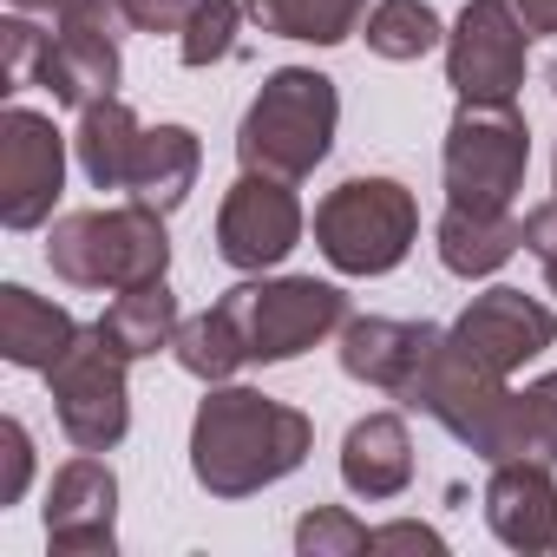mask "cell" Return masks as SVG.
Segmentation results:
<instances>
[{
  "label": "cell",
  "instance_id": "cell-37",
  "mask_svg": "<svg viewBox=\"0 0 557 557\" xmlns=\"http://www.w3.org/2000/svg\"><path fill=\"white\" fill-rule=\"evenodd\" d=\"M544 79H550V99H557V60H550V73H544Z\"/></svg>",
  "mask_w": 557,
  "mask_h": 557
},
{
  "label": "cell",
  "instance_id": "cell-32",
  "mask_svg": "<svg viewBox=\"0 0 557 557\" xmlns=\"http://www.w3.org/2000/svg\"><path fill=\"white\" fill-rule=\"evenodd\" d=\"M368 550H426V557H446V537L420 518H394V524H374V544Z\"/></svg>",
  "mask_w": 557,
  "mask_h": 557
},
{
  "label": "cell",
  "instance_id": "cell-15",
  "mask_svg": "<svg viewBox=\"0 0 557 557\" xmlns=\"http://www.w3.org/2000/svg\"><path fill=\"white\" fill-rule=\"evenodd\" d=\"M342 485L368 505H387L413 485V433L400 413H361L342 440Z\"/></svg>",
  "mask_w": 557,
  "mask_h": 557
},
{
  "label": "cell",
  "instance_id": "cell-18",
  "mask_svg": "<svg viewBox=\"0 0 557 557\" xmlns=\"http://www.w3.org/2000/svg\"><path fill=\"white\" fill-rule=\"evenodd\" d=\"M125 79L119 66V40L112 34H86V27H53V47H47V66H40V86L53 92V106H99L112 99Z\"/></svg>",
  "mask_w": 557,
  "mask_h": 557
},
{
  "label": "cell",
  "instance_id": "cell-16",
  "mask_svg": "<svg viewBox=\"0 0 557 557\" xmlns=\"http://www.w3.org/2000/svg\"><path fill=\"white\" fill-rule=\"evenodd\" d=\"M79 335H86V329H79L73 309L34 296L27 283H8V289H0V355H8L14 368H27V374H53V368L73 355Z\"/></svg>",
  "mask_w": 557,
  "mask_h": 557
},
{
  "label": "cell",
  "instance_id": "cell-21",
  "mask_svg": "<svg viewBox=\"0 0 557 557\" xmlns=\"http://www.w3.org/2000/svg\"><path fill=\"white\" fill-rule=\"evenodd\" d=\"M171 275V236H164V210L151 203H119L106 210V289H138V283H164Z\"/></svg>",
  "mask_w": 557,
  "mask_h": 557
},
{
  "label": "cell",
  "instance_id": "cell-31",
  "mask_svg": "<svg viewBox=\"0 0 557 557\" xmlns=\"http://www.w3.org/2000/svg\"><path fill=\"white\" fill-rule=\"evenodd\" d=\"M27 485H34V433L8 413V420H0V511L21 505Z\"/></svg>",
  "mask_w": 557,
  "mask_h": 557
},
{
  "label": "cell",
  "instance_id": "cell-10",
  "mask_svg": "<svg viewBox=\"0 0 557 557\" xmlns=\"http://www.w3.org/2000/svg\"><path fill=\"white\" fill-rule=\"evenodd\" d=\"M60 190H66V132L34 106H8L0 112V223L40 230Z\"/></svg>",
  "mask_w": 557,
  "mask_h": 557
},
{
  "label": "cell",
  "instance_id": "cell-8",
  "mask_svg": "<svg viewBox=\"0 0 557 557\" xmlns=\"http://www.w3.org/2000/svg\"><path fill=\"white\" fill-rule=\"evenodd\" d=\"M531 34L511 14V0H466L446 34V86L459 106H518L524 92Z\"/></svg>",
  "mask_w": 557,
  "mask_h": 557
},
{
  "label": "cell",
  "instance_id": "cell-3",
  "mask_svg": "<svg viewBox=\"0 0 557 557\" xmlns=\"http://www.w3.org/2000/svg\"><path fill=\"white\" fill-rule=\"evenodd\" d=\"M420 243V203L400 177H348L315 203V249L335 275H387Z\"/></svg>",
  "mask_w": 557,
  "mask_h": 557
},
{
  "label": "cell",
  "instance_id": "cell-11",
  "mask_svg": "<svg viewBox=\"0 0 557 557\" xmlns=\"http://www.w3.org/2000/svg\"><path fill=\"white\" fill-rule=\"evenodd\" d=\"M446 342L459 348V355H472L479 368H492V374H518L524 361H537L550 342H557V315L537 302V296H524V289H485V296H472L466 309H459V322L446 329Z\"/></svg>",
  "mask_w": 557,
  "mask_h": 557
},
{
  "label": "cell",
  "instance_id": "cell-7",
  "mask_svg": "<svg viewBox=\"0 0 557 557\" xmlns=\"http://www.w3.org/2000/svg\"><path fill=\"white\" fill-rule=\"evenodd\" d=\"M243 296V329H249V361L283 368L309 348H322L329 335H342L348 322V296L315 275H275V283H236Z\"/></svg>",
  "mask_w": 557,
  "mask_h": 557
},
{
  "label": "cell",
  "instance_id": "cell-33",
  "mask_svg": "<svg viewBox=\"0 0 557 557\" xmlns=\"http://www.w3.org/2000/svg\"><path fill=\"white\" fill-rule=\"evenodd\" d=\"M119 8H125V21L138 34H184V21H190L197 0H119Z\"/></svg>",
  "mask_w": 557,
  "mask_h": 557
},
{
  "label": "cell",
  "instance_id": "cell-35",
  "mask_svg": "<svg viewBox=\"0 0 557 557\" xmlns=\"http://www.w3.org/2000/svg\"><path fill=\"white\" fill-rule=\"evenodd\" d=\"M511 14L524 21V34H557V0H511Z\"/></svg>",
  "mask_w": 557,
  "mask_h": 557
},
{
  "label": "cell",
  "instance_id": "cell-34",
  "mask_svg": "<svg viewBox=\"0 0 557 557\" xmlns=\"http://www.w3.org/2000/svg\"><path fill=\"white\" fill-rule=\"evenodd\" d=\"M524 249H531L544 269H557V197H550V203H537V210L524 216Z\"/></svg>",
  "mask_w": 557,
  "mask_h": 557
},
{
  "label": "cell",
  "instance_id": "cell-2",
  "mask_svg": "<svg viewBox=\"0 0 557 557\" xmlns=\"http://www.w3.org/2000/svg\"><path fill=\"white\" fill-rule=\"evenodd\" d=\"M335 125H342V92H335L329 73L275 66L256 86V99H249V112L236 125V158H243V171L302 184L335 151Z\"/></svg>",
  "mask_w": 557,
  "mask_h": 557
},
{
  "label": "cell",
  "instance_id": "cell-20",
  "mask_svg": "<svg viewBox=\"0 0 557 557\" xmlns=\"http://www.w3.org/2000/svg\"><path fill=\"white\" fill-rule=\"evenodd\" d=\"M177 368L203 387L216 381H236V368H249V329H243V296L230 289L223 302H210L203 315H184L177 322V342H171Z\"/></svg>",
  "mask_w": 557,
  "mask_h": 557
},
{
  "label": "cell",
  "instance_id": "cell-9",
  "mask_svg": "<svg viewBox=\"0 0 557 557\" xmlns=\"http://www.w3.org/2000/svg\"><path fill=\"white\" fill-rule=\"evenodd\" d=\"M302 230H309V216H302L289 177L243 171L223 190V210H216V256L236 275H262L275 262H289V249L302 243Z\"/></svg>",
  "mask_w": 557,
  "mask_h": 557
},
{
  "label": "cell",
  "instance_id": "cell-6",
  "mask_svg": "<svg viewBox=\"0 0 557 557\" xmlns=\"http://www.w3.org/2000/svg\"><path fill=\"white\" fill-rule=\"evenodd\" d=\"M125 355L86 329L73 342V355L47 374L53 387V413H60V433L79 446V453H112L125 433H132V387H125Z\"/></svg>",
  "mask_w": 557,
  "mask_h": 557
},
{
  "label": "cell",
  "instance_id": "cell-30",
  "mask_svg": "<svg viewBox=\"0 0 557 557\" xmlns=\"http://www.w3.org/2000/svg\"><path fill=\"white\" fill-rule=\"evenodd\" d=\"M47 47H53V34H40L34 21H0V92H21V86H40V66H47Z\"/></svg>",
  "mask_w": 557,
  "mask_h": 557
},
{
  "label": "cell",
  "instance_id": "cell-4",
  "mask_svg": "<svg viewBox=\"0 0 557 557\" xmlns=\"http://www.w3.org/2000/svg\"><path fill=\"white\" fill-rule=\"evenodd\" d=\"M446 203L466 210H511L531 171V125L518 106H459L446 125Z\"/></svg>",
  "mask_w": 557,
  "mask_h": 557
},
{
  "label": "cell",
  "instance_id": "cell-28",
  "mask_svg": "<svg viewBox=\"0 0 557 557\" xmlns=\"http://www.w3.org/2000/svg\"><path fill=\"white\" fill-rule=\"evenodd\" d=\"M243 21H249V14H243V0H197L190 21H184V34H177V60H184L190 73H203V66L230 60V53H236V27H243Z\"/></svg>",
  "mask_w": 557,
  "mask_h": 557
},
{
  "label": "cell",
  "instance_id": "cell-22",
  "mask_svg": "<svg viewBox=\"0 0 557 557\" xmlns=\"http://www.w3.org/2000/svg\"><path fill=\"white\" fill-rule=\"evenodd\" d=\"M138 138H145V125H138V112L119 92L99 99V106H86L79 112V132H73V158H79L86 184L92 190H125L132 158H138Z\"/></svg>",
  "mask_w": 557,
  "mask_h": 557
},
{
  "label": "cell",
  "instance_id": "cell-27",
  "mask_svg": "<svg viewBox=\"0 0 557 557\" xmlns=\"http://www.w3.org/2000/svg\"><path fill=\"white\" fill-rule=\"evenodd\" d=\"M505 459H544V466H557V374H544L524 394H511V420H505L498 466Z\"/></svg>",
  "mask_w": 557,
  "mask_h": 557
},
{
  "label": "cell",
  "instance_id": "cell-36",
  "mask_svg": "<svg viewBox=\"0 0 557 557\" xmlns=\"http://www.w3.org/2000/svg\"><path fill=\"white\" fill-rule=\"evenodd\" d=\"M8 8H14V14H53V21H60L66 0H8Z\"/></svg>",
  "mask_w": 557,
  "mask_h": 557
},
{
  "label": "cell",
  "instance_id": "cell-26",
  "mask_svg": "<svg viewBox=\"0 0 557 557\" xmlns=\"http://www.w3.org/2000/svg\"><path fill=\"white\" fill-rule=\"evenodd\" d=\"M47 262L73 289H106V210H73L47 236Z\"/></svg>",
  "mask_w": 557,
  "mask_h": 557
},
{
  "label": "cell",
  "instance_id": "cell-25",
  "mask_svg": "<svg viewBox=\"0 0 557 557\" xmlns=\"http://www.w3.org/2000/svg\"><path fill=\"white\" fill-rule=\"evenodd\" d=\"M361 40H368L374 60L407 66V60H426L433 47H446V21L426 0H374L368 21H361Z\"/></svg>",
  "mask_w": 557,
  "mask_h": 557
},
{
  "label": "cell",
  "instance_id": "cell-13",
  "mask_svg": "<svg viewBox=\"0 0 557 557\" xmlns=\"http://www.w3.org/2000/svg\"><path fill=\"white\" fill-rule=\"evenodd\" d=\"M446 329L433 322H394V315H348L342 322V374L381 394H407L426 355L440 348Z\"/></svg>",
  "mask_w": 557,
  "mask_h": 557
},
{
  "label": "cell",
  "instance_id": "cell-5",
  "mask_svg": "<svg viewBox=\"0 0 557 557\" xmlns=\"http://www.w3.org/2000/svg\"><path fill=\"white\" fill-rule=\"evenodd\" d=\"M407 407H420L426 420H440L459 446H472L485 466H498V446H505V420H511V387L505 374L479 368L472 355H459L446 335L440 348L426 355V368L413 374V387L400 394Z\"/></svg>",
  "mask_w": 557,
  "mask_h": 557
},
{
  "label": "cell",
  "instance_id": "cell-29",
  "mask_svg": "<svg viewBox=\"0 0 557 557\" xmlns=\"http://www.w3.org/2000/svg\"><path fill=\"white\" fill-rule=\"evenodd\" d=\"M374 544V531L348 511V505H315V511H302V524H296V550L302 557H361Z\"/></svg>",
  "mask_w": 557,
  "mask_h": 557
},
{
  "label": "cell",
  "instance_id": "cell-19",
  "mask_svg": "<svg viewBox=\"0 0 557 557\" xmlns=\"http://www.w3.org/2000/svg\"><path fill=\"white\" fill-rule=\"evenodd\" d=\"M197 171H203V145H197L190 125H145L125 190H132L138 203H151V210L171 216V210L197 190Z\"/></svg>",
  "mask_w": 557,
  "mask_h": 557
},
{
  "label": "cell",
  "instance_id": "cell-24",
  "mask_svg": "<svg viewBox=\"0 0 557 557\" xmlns=\"http://www.w3.org/2000/svg\"><path fill=\"white\" fill-rule=\"evenodd\" d=\"M243 14L275 34V40H302V47H342L361 34L368 0H243Z\"/></svg>",
  "mask_w": 557,
  "mask_h": 557
},
{
  "label": "cell",
  "instance_id": "cell-1",
  "mask_svg": "<svg viewBox=\"0 0 557 557\" xmlns=\"http://www.w3.org/2000/svg\"><path fill=\"white\" fill-rule=\"evenodd\" d=\"M315 453V420L262 387L216 381L190 413V479L210 498H249Z\"/></svg>",
  "mask_w": 557,
  "mask_h": 557
},
{
  "label": "cell",
  "instance_id": "cell-12",
  "mask_svg": "<svg viewBox=\"0 0 557 557\" xmlns=\"http://www.w3.org/2000/svg\"><path fill=\"white\" fill-rule=\"evenodd\" d=\"M47 550L53 557H112L119 550V472L99 453H79L53 472Z\"/></svg>",
  "mask_w": 557,
  "mask_h": 557
},
{
  "label": "cell",
  "instance_id": "cell-38",
  "mask_svg": "<svg viewBox=\"0 0 557 557\" xmlns=\"http://www.w3.org/2000/svg\"><path fill=\"white\" fill-rule=\"evenodd\" d=\"M550 184H557V158H550Z\"/></svg>",
  "mask_w": 557,
  "mask_h": 557
},
{
  "label": "cell",
  "instance_id": "cell-23",
  "mask_svg": "<svg viewBox=\"0 0 557 557\" xmlns=\"http://www.w3.org/2000/svg\"><path fill=\"white\" fill-rule=\"evenodd\" d=\"M177 322H184V315H177L171 283H138V289H119L92 329H99L125 361H145V355H158V348L177 342Z\"/></svg>",
  "mask_w": 557,
  "mask_h": 557
},
{
  "label": "cell",
  "instance_id": "cell-14",
  "mask_svg": "<svg viewBox=\"0 0 557 557\" xmlns=\"http://www.w3.org/2000/svg\"><path fill=\"white\" fill-rule=\"evenodd\" d=\"M485 524L505 550H557V479L544 459H505L485 479Z\"/></svg>",
  "mask_w": 557,
  "mask_h": 557
},
{
  "label": "cell",
  "instance_id": "cell-17",
  "mask_svg": "<svg viewBox=\"0 0 557 557\" xmlns=\"http://www.w3.org/2000/svg\"><path fill=\"white\" fill-rule=\"evenodd\" d=\"M433 249H440V269L459 275V283H485L498 275L518 249H524V223L511 210H466V203H446L440 230H433Z\"/></svg>",
  "mask_w": 557,
  "mask_h": 557
}]
</instances>
